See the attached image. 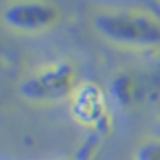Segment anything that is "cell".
<instances>
[{"label":"cell","mask_w":160,"mask_h":160,"mask_svg":"<svg viewBox=\"0 0 160 160\" xmlns=\"http://www.w3.org/2000/svg\"><path fill=\"white\" fill-rule=\"evenodd\" d=\"M97 36L113 47L135 52H160V13L146 6L99 9L92 16Z\"/></svg>","instance_id":"cell-1"},{"label":"cell","mask_w":160,"mask_h":160,"mask_svg":"<svg viewBox=\"0 0 160 160\" xmlns=\"http://www.w3.org/2000/svg\"><path fill=\"white\" fill-rule=\"evenodd\" d=\"M79 88V72L70 59L58 58L31 68L18 83V92L31 102L54 104L72 99Z\"/></svg>","instance_id":"cell-2"},{"label":"cell","mask_w":160,"mask_h":160,"mask_svg":"<svg viewBox=\"0 0 160 160\" xmlns=\"http://www.w3.org/2000/svg\"><path fill=\"white\" fill-rule=\"evenodd\" d=\"M112 95L124 110L160 112V59L117 72L112 79Z\"/></svg>","instance_id":"cell-3"},{"label":"cell","mask_w":160,"mask_h":160,"mask_svg":"<svg viewBox=\"0 0 160 160\" xmlns=\"http://www.w3.org/2000/svg\"><path fill=\"white\" fill-rule=\"evenodd\" d=\"M61 18L63 11L51 2H9L0 11L2 23L20 34L49 32L58 27Z\"/></svg>","instance_id":"cell-4"},{"label":"cell","mask_w":160,"mask_h":160,"mask_svg":"<svg viewBox=\"0 0 160 160\" xmlns=\"http://www.w3.org/2000/svg\"><path fill=\"white\" fill-rule=\"evenodd\" d=\"M135 160H160V137H149L137 148Z\"/></svg>","instance_id":"cell-5"}]
</instances>
